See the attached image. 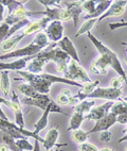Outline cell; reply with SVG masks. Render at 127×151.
<instances>
[{
  "label": "cell",
  "mask_w": 127,
  "mask_h": 151,
  "mask_svg": "<svg viewBox=\"0 0 127 151\" xmlns=\"http://www.w3.org/2000/svg\"><path fill=\"white\" fill-rule=\"evenodd\" d=\"M87 35H88L91 43L94 45V47L100 53V57H97L96 59L92 61L91 66H90L91 73H93L94 75L105 76L108 73V68L111 67L112 69L116 70V73L120 77L124 79L125 84H127V75L125 73L123 66H122L121 62H120L118 55L112 50H110L107 46H105L102 42L99 41L91 32H88Z\"/></svg>",
  "instance_id": "cell-1"
},
{
  "label": "cell",
  "mask_w": 127,
  "mask_h": 151,
  "mask_svg": "<svg viewBox=\"0 0 127 151\" xmlns=\"http://www.w3.org/2000/svg\"><path fill=\"white\" fill-rule=\"evenodd\" d=\"M57 44L53 43L47 49H43L39 53L36 54V57L45 58L46 60H48V62H50V61L54 62L55 69H56L57 73H64V76H65L68 70V65L70 63L71 58L62 51L60 48H55Z\"/></svg>",
  "instance_id": "cell-2"
},
{
  "label": "cell",
  "mask_w": 127,
  "mask_h": 151,
  "mask_svg": "<svg viewBox=\"0 0 127 151\" xmlns=\"http://www.w3.org/2000/svg\"><path fill=\"white\" fill-rule=\"evenodd\" d=\"M123 91L122 89H116L112 87H97L95 88L92 93L88 95H84L82 93L77 92L75 95V97L79 100L83 101L85 99H107L108 101H114V100H119L121 98Z\"/></svg>",
  "instance_id": "cell-3"
},
{
  "label": "cell",
  "mask_w": 127,
  "mask_h": 151,
  "mask_svg": "<svg viewBox=\"0 0 127 151\" xmlns=\"http://www.w3.org/2000/svg\"><path fill=\"white\" fill-rule=\"evenodd\" d=\"M17 73L23 79L24 81L28 82V84H30L31 86L34 87L38 93L43 95H49L53 83L51 81H49L48 79L45 78L43 73H40V75H34V73L23 71V70L17 71Z\"/></svg>",
  "instance_id": "cell-4"
},
{
  "label": "cell",
  "mask_w": 127,
  "mask_h": 151,
  "mask_svg": "<svg viewBox=\"0 0 127 151\" xmlns=\"http://www.w3.org/2000/svg\"><path fill=\"white\" fill-rule=\"evenodd\" d=\"M64 78L68 79V80H71V81L74 82H79V83H89L91 82V79L88 76L87 71L82 67L79 63L75 62L71 60L69 65H68V70L66 75L64 76Z\"/></svg>",
  "instance_id": "cell-5"
},
{
  "label": "cell",
  "mask_w": 127,
  "mask_h": 151,
  "mask_svg": "<svg viewBox=\"0 0 127 151\" xmlns=\"http://www.w3.org/2000/svg\"><path fill=\"white\" fill-rule=\"evenodd\" d=\"M0 104H4L8 108L11 109L14 112V115H15V124L20 128L24 127V118L21 110V101L16 95V93H12L11 99H6V98L0 97Z\"/></svg>",
  "instance_id": "cell-6"
},
{
  "label": "cell",
  "mask_w": 127,
  "mask_h": 151,
  "mask_svg": "<svg viewBox=\"0 0 127 151\" xmlns=\"http://www.w3.org/2000/svg\"><path fill=\"white\" fill-rule=\"evenodd\" d=\"M43 50V48H40L39 46L35 45V44L31 43L29 45H27L23 48L17 49V50H14V51L10 52L8 54H3V55H0V61L2 60H9V59H13V58H17V59H21V58H27V57H34L37 53Z\"/></svg>",
  "instance_id": "cell-7"
},
{
  "label": "cell",
  "mask_w": 127,
  "mask_h": 151,
  "mask_svg": "<svg viewBox=\"0 0 127 151\" xmlns=\"http://www.w3.org/2000/svg\"><path fill=\"white\" fill-rule=\"evenodd\" d=\"M36 14H40V12H33V11H28L26 6H24V3L19 6L18 8H16L12 12L11 14H9L6 18L4 19V22L8 24L10 27L13 26V24H17V22L24 20V19H30L31 16L33 15H36Z\"/></svg>",
  "instance_id": "cell-8"
},
{
  "label": "cell",
  "mask_w": 127,
  "mask_h": 151,
  "mask_svg": "<svg viewBox=\"0 0 127 151\" xmlns=\"http://www.w3.org/2000/svg\"><path fill=\"white\" fill-rule=\"evenodd\" d=\"M127 9V0H116V1H112L111 6L105 13L97 18V22H101L104 19L108 18V17H116L121 16L122 14L124 13L125 10Z\"/></svg>",
  "instance_id": "cell-9"
},
{
  "label": "cell",
  "mask_w": 127,
  "mask_h": 151,
  "mask_svg": "<svg viewBox=\"0 0 127 151\" xmlns=\"http://www.w3.org/2000/svg\"><path fill=\"white\" fill-rule=\"evenodd\" d=\"M45 33L48 36L49 41L53 42V43H58L62 38L64 34V24L62 22L54 20L48 24V27L45 29Z\"/></svg>",
  "instance_id": "cell-10"
},
{
  "label": "cell",
  "mask_w": 127,
  "mask_h": 151,
  "mask_svg": "<svg viewBox=\"0 0 127 151\" xmlns=\"http://www.w3.org/2000/svg\"><path fill=\"white\" fill-rule=\"evenodd\" d=\"M50 22H51V20L46 16H43L40 19H37V20H31L30 24L22 29L21 33L23 34V36L35 34V33L37 34V33L41 32L43 30L46 29Z\"/></svg>",
  "instance_id": "cell-11"
},
{
  "label": "cell",
  "mask_w": 127,
  "mask_h": 151,
  "mask_svg": "<svg viewBox=\"0 0 127 151\" xmlns=\"http://www.w3.org/2000/svg\"><path fill=\"white\" fill-rule=\"evenodd\" d=\"M114 101H107V102L103 103V104L99 105V106H93L91 109L89 113L85 115V119H89V120H100L106 115H108L110 113V109L114 104Z\"/></svg>",
  "instance_id": "cell-12"
},
{
  "label": "cell",
  "mask_w": 127,
  "mask_h": 151,
  "mask_svg": "<svg viewBox=\"0 0 127 151\" xmlns=\"http://www.w3.org/2000/svg\"><path fill=\"white\" fill-rule=\"evenodd\" d=\"M116 122V116L114 114L109 113L108 115H106L102 119L95 122V124L93 126L91 130L88 131V134H92V133H97V132H103V131H108L112 126Z\"/></svg>",
  "instance_id": "cell-13"
},
{
  "label": "cell",
  "mask_w": 127,
  "mask_h": 151,
  "mask_svg": "<svg viewBox=\"0 0 127 151\" xmlns=\"http://www.w3.org/2000/svg\"><path fill=\"white\" fill-rule=\"evenodd\" d=\"M58 136H60V131H58V126L56 127H53L49 130L48 133H47V136L43 139H45V143L43 144L45 149L47 151H50L54 146L57 147H66L67 144H57V139H58Z\"/></svg>",
  "instance_id": "cell-14"
},
{
  "label": "cell",
  "mask_w": 127,
  "mask_h": 151,
  "mask_svg": "<svg viewBox=\"0 0 127 151\" xmlns=\"http://www.w3.org/2000/svg\"><path fill=\"white\" fill-rule=\"evenodd\" d=\"M57 47L62 49L65 53H67L68 55L71 58V60L79 63V54H77V51H76V48L74 47L73 43L71 42V40L68 37V36H64V37L57 43Z\"/></svg>",
  "instance_id": "cell-15"
},
{
  "label": "cell",
  "mask_w": 127,
  "mask_h": 151,
  "mask_svg": "<svg viewBox=\"0 0 127 151\" xmlns=\"http://www.w3.org/2000/svg\"><path fill=\"white\" fill-rule=\"evenodd\" d=\"M35 58L34 57H27V58H21V59H17L16 61L11 63H6V62H0V70H16V71H20V70L24 69L27 67V65L29 64L31 60Z\"/></svg>",
  "instance_id": "cell-16"
},
{
  "label": "cell",
  "mask_w": 127,
  "mask_h": 151,
  "mask_svg": "<svg viewBox=\"0 0 127 151\" xmlns=\"http://www.w3.org/2000/svg\"><path fill=\"white\" fill-rule=\"evenodd\" d=\"M55 102L58 105H70V106H75L79 103V100L73 96L71 92L68 88H62L60 93L57 95Z\"/></svg>",
  "instance_id": "cell-17"
},
{
  "label": "cell",
  "mask_w": 127,
  "mask_h": 151,
  "mask_svg": "<svg viewBox=\"0 0 127 151\" xmlns=\"http://www.w3.org/2000/svg\"><path fill=\"white\" fill-rule=\"evenodd\" d=\"M65 8L67 9L68 11L70 12L71 16H72L73 20V26L74 28L77 27V22L81 14L83 13V8H82V1H74V2H68V1H64Z\"/></svg>",
  "instance_id": "cell-18"
},
{
  "label": "cell",
  "mask_w": 127,
  "mask_h": 151,
  "mask_svg": "<svg viewBox=\"0 0 127 151\" xmlns=\"http://www.w3.org/2000/svg\"><path fill=\"white\" fill-rule=\"evenodd\" d=\"M52 100L53 99H51V98L49 97V95H43V97L37 98V99H32V98L24 97V98H22L20 101L26 105H33V106H36V108L45 111L47 109V106L50 104V102H51Z\"/></svg>",
  "instance_id": "cell-19"
},
{
  "label": "cell",
  "mask_w": 127,
  "mask_h": 151,
  "mask_svg": "<svg viewBox=\"0 0 127 151\" xmlns=\"http://www.w3.org/2000/svg\"><path fill=\"white\" fill-rule=\"evenodd\" d=\"M23 34L22 33H19V34H15L13 36H11L10 38H8L6 41H4L1 46H0V50L1 52H3L4 54H8L10 52L14 51V49L16 48V46L18 45V43L23 38Z\"/></svg>",
  "instance_id": "cell-20"
},
{
  "label": "cell",
  "mask_w": 127,
  "mask_h": 151,
  "mask_svg": "<svg viewBox=\"0 0 127 151\" xmlns=\"http://www.w3.org/2000/svg\"><path fill=\"white\" fill-rule=\"evenodd\" d=\"M47 63H48V60H46L45 58H37L35 55V58L29 62L26 69L28 73H34V75H40Z\"/></svg>",
  "instance_id": "cell-21"
},
{
  "label": "cell",
  "mask_w": 127,
  "mask_h": 151,
  "mask_svg": "<svg viewBox=\"0 0 127 151\" xmlns=\"http://www.w3.org/2000/svg\"><path fill=\"white\" fill-rule=\"evenodd\" d=\"M112 1L110 0H103V1H97V6L95 11L90 15H85L84 19L85 20H89V19H97L100 18L104 13L109 9V6H111Z\"/></svg>",
  "instance_id": "cell-22"
},
{
  "label": "cell",
  "mask_w": 127,
  "mask_h": 151,
  "mask_svg": "<svg viewBox=\"0 0 127 151\" xmlns=\"http://www.w3.org/2000/svg\"><path fill=\"white\" fill-rule=\"evenodd\" d=\"M52 101H53V100H52ZM52 101L50 102V104L47 106L46 110L43 111V116L38 119V122L34 124V131H33V132L35 133L36 135H39V133H40L41 131H43V130L45 129L47 126H48L49 115H50V113H51V103H52Z\"/></svg>",
  "instance_id": "cell-23"
},
{
  "label": "cell",
  "mask_w": 127,
  "mask_h": 151,
  "mask_svg": "<svg viewBox=\"0 0 127 151\" xmlns=\"http://www.w3.org/2000/svg\"><path fill=\"white\" fill-rule=\"evenodd\" d=\"M0 89L4 97H8L11 91V82H10V75L8 70H3L0 73Z\"/></svg>",
  "instance_id": "cell-24"
},
{
  "label": "cell",
  "mask_w": 127,
  "mask_h": 151,
  "mask_svg": "<svg viewBox=\"0 0 127 151\" xmlns=\"http://www.w3.org/2000/svg\"><path fill=\"white\" fill-rule=\"evenodd\" d=\"M18 89L21 92V94H23L26 97L28 98H32V99H37V98H40L43 96V94L38 93L34 87H32L30 84L28 83H22L18 86Z\"/></svg>",
  "instance_id": "cell-25"
},
{
  "label": "cell",
  "mask_w": 127,
  "mask_h": 151,
  "mask_svg": "<svg viewBox=\"0 0 127 151\" xmlns=\"http://www.w3.org/2000/svg\"><path fill=\"white\" fill-rule=\"evenodd\" d=\"M0 144H6L11 151H20L16 146V139L10 133L0 130Z\"/></svg>",
  "instance_id": "cell-26"
},
{
  "label": "cell",
  "mask_w": 127,
  "mask_h": 151,
  "mask_svg": "<svg viewBox=\"0 0 127 151\" xmlns=\"http://www.w3.org/2000/svg\"><path fill=\"white\" fill-rule=\"evenodd\" d=\"M85 120V115L84 114L77 113V112H74L72 114V116L70 118V122H69V127H68V131L69 132H72L74 130L79 129L81 124H83V122Z\"/></svg>",
  "instance_id": "cell-27"
},
{
  "label": "cell",
  "mask_w": 127,
  "mask_h": 151,
  "mask_svg": "<svg viewBox=\"0 0 127 151\" xmlns=\"http://www.w3.org/2000/svg\"><path fill=\"white\" fill-rule=\"evenodd\" d=\"M94 104H95L94 100H83V101H81L79 104L75 105L73 109H74V112L87 115L91 111V109L94 106Z\"/></svg>",
  "instance_id": "cell-28"
},
{
  "label": "cell",
  "mask_w": 127,
  "mask_h": 151,
  "mask_svg": "<svg viewBox=\"0 0 127 151\" xmlns=\"http://www.w3.org/2000/svg\"><path fill=\"white\" fill-rule=\"evenodd\" d=\"M110 113L114 114L116 116L127 113V102L120 98L119 100H116V102H114L110 109Z\"/></svg>",
  "instance_id": "cell-29"
},
{
  "label": "cell",
  "mask_w": 127,
  "mask_h": 151,
  "mask_svg": "<svg viewBox=\"0 0 127 151\" xmlns=\"http://www.w3.org/2000/svg\"><path fill=\"white\" fill-rule=\"evenodd\" d=\"M71 137H72V139L74 140L75 143H77L79 145V144L86 143L87 139L89 138V134H88V132L84 131V130L77 129V130L72 131V133H71Z\"/></svg>",
  "instance_id": "cell-30"
},
{
  "label": "cell",
  "mask_w": 127,
  "mask_h": 151,
  "mask_svg": "<svg viewBox=\"0 0 127 151\" xmlns=\"http://www.w3.org/2000/svg\"><path fill=\"white\" fill-rule=\"evenodd\" d=\"M97 22V19H89V20H85V22L81 26L77 32L75 33V37H79L83 34H87L88 32L91 31V29L93 28L95 24Z\"/></svg>",
  "instance_id": "cell-31"
},
{
  "label": "cell",
  "mask_w": 127,
  "mask_h": 151,
  "mask_svg": "<svg viewBox=\"0 0 127 151\" xmlns=\"http://www.w3.org/2000/svg\"><path fill=\"white\" fill-rule=\"evenodd\" d=\"M33 43L37 45V46H39L40 48L45 49L46 47L49 46V38L45 32H39L35 35V37L33 40Z\"/></svg>",
  "instance_id": "cell-32"
},
{
  "label": "cell",
  "mask_w": 127,
  "mask_h": 151,
  "mask_svg": "<svg viewBox=\"0 0 127 151\" xmlns=\"http://www.w3.org/2000/svg\"><path fill=\"white\" fill-rule=\"evenodd\" d=\"M99 85H100V81H99V80H96V81H91V82H89V83H84L83 86L79 88V92L84 95H88L93 92L95 88H97Z\"/></svg>",
  "instance_id": "cell-33"
},
{
  "label": "cell",
  "mask_w": 127,
  "mask_h": 151,
  "mask_svg": "<svg viewBox=\"0 0 127 151\" xmlns=\"http://www.w3.org/2000/svg\"><path fill=\"white\" fill-rule=\"evenodd\" d=\"M97 6V1H93V0H85L82 1V8H83V12H86L87 15H90L95 11Z\"/></svg>",
  "instance_id": "cell-34"
},
{
  "label": "cell",
  "mask_w": 127,
  "mask_h": 151,
  "mask_svg": "<svg viewBox=\"0 0 127 151\" xmlns=\"http://www.w3.org/2000/svg\"><path fill=\"white\" fill-rule=\"evenodd\" d=\"M0 2L2 3V6H8L9 9V14H11L12 12L19 6L23 4L26 1H16V0H0Z\"/></svg>",
  "instance_id": "cell-35"
},
{
  "label": "cell",
  "mask_w": 127,
  "mask_h": 151,
  "mask_svg": "<svg viewBox=\"0 0 127 151\" xmlns=\"http://www.w3.org/2000/svg\"><path fill=\"white\" fill-rule=\"evenodd\" d=\"M16 146L20 151H32L34 148V145L28 140V138H22V139L16 140Z\"/></svg>",
  "instance_id": "cell-36"
},
{
  "label": "cell",
  "mask_w": 127,
  "mask_h": 151,
  "mask_svg": "<svg viewBox=\"0 0 127 151\" xmlns=\"http://www.w3.org/2000/svg\"><path fill=\"white\" fill-rule=\"evenodd\" d=\"M9 31H10V26L8 24L2 22V24H0V46H1V44L3 42L8 40Z\"/></svg>",
  "instance_id": "cell-37"
},
{
  "label": "cell",
  "mask_w": 127,
  "mask_h": 151,
  "mask_svg": "<svg viewBox=\"0 0 127 151\" xmlns=\"http://www.w3.org/2000/svg\"><path fill=\"white\" fill-rule=\"evenodd\" d=\"M123 83H125V80L119 76V77H116V78L111 79L110 86L109 87H112V88H116V89H122Z\"/></svg>",
  "instance_id": "cell-38"
},
{
  "label": "cell",
  "mask_w": 127,
  "mask_h": 151,
  "mask_svg": "<svg viewBox=\"0 0 127 151\" xmlns=\"http://www.w3.org/2000/svg\"><path fill=\"white\" fill-rule=\"evenodd\" d=\"M38 2L41 3V4H43V6H48V8H60V3H62V1H60V0H38Z\"/></svg>",
  "instance_id": "cell-39"
},
{
  "label": "cell",
  "mask_w": 127,
  "mask_h": 151,
  "mask_svg": "<svg viewBox=\"0 0 127 151\" xmlns=\"http://www.w3.org/2000/svg\"><path fill=\"white\" fill-rule=\"evenodd\" d=\"M79 151H100L97 149V147L95 145L91 143H83L79 145Z\"/></svg>",
  "instance_id": "cell-40"
},
{
  "label": "cell",
  "mask_w": 127,
  "mask_h": 151,
  "mask_svg": "<svg viewBox=\"0 0 127 151\" xmlns=\"http://www.w3.org/2000/svg\"><path fill=\"white\" fill-rule=\"evenodd\" d=\"M122 27H127V22H111L109 24V28L111 30H114V29H119V28Z\"/></svg>",
  "instance_id": "cell-41"
},
{
  "label": "cell",
  "mask_w": 127,
  "mask_h": 151,
  "mask_svg": "<svg viewBox=\"0 0 127 151\" xmlns=\"http://www.w3.org/2000/svg\"><path fill=\"white\" fill-rule=\"evenodd\" d=\"M111 138V133L109 131H103L100 134V140L101 142H109Z\"/></svg>",
  "instance_id": "cell-42"
},
{
  "label": "cell",
  "mask_w": 127,
  "mask_h": 151,
  "mask_svg": "<svg viewBox=\"0 0 127 151\" xmlns=\"http://www.w3.org/2000/svg\"><path fill=\"white\" fill-rule=\"evenodd\" d=\"M116 122H119L121 124H127V113L116 116Z\"/></svg>",
  "instance_id": "cell-43"
},
{
  "label": "cell",
  "mask_w": 127,
  "mask_h": 151,
  "mask_svg": "<svg viewBox=\"0 0 127 151\" xmlns=\"http://www.w3.org/2000/svg\"><path fill=\"white\" fill-rule=\"evenodd\" d=\"M3 14H4V6H2V3L0 2V22H1V24H2V22H4Z\"/></svg>",
  "instance_id": "cell-44"
},
{
  "label": "cell",
  "mask_w": 127,
  "mask_h": 151,
  "mask_svg": "<svg viewBox=\"0 0 127 151\" xmlns=\"http://www.w3.org/2000/svg\"><path fill=\"white\" fill-rule=\"evenodd\" d=\"M32 151H40V143L38 140L34 139V148Z\"/></svg>",
  "instance_id": "cell-45"
},
{
  "label": "cell",
  "mask_w": 127,
  "mask_h": 151,
  "mask_svg": "<svg viewBox=\"0 0 127 151\" xmlns=\"http://www.w3.org/2000/svg\"><path fill=\"white\" fill-rule=\"evenodd\" d=\"M0 118L4 119V120H9V118L6 117V113H4V112H3V110L1 109V105H0Z\"/></svg>",
  "instance_id": "cell-46"
},
{
  "label": "cell",
  "mask_w": 127,
  "mask_h": 151,
  "mask_svg": "<svg viewBox=\"0 0 127 151\" xmlns=\"http://www.w3.org/2000/svg\"><path fill=\"white\" fill-rule=\"evenodd\" d=\"M0 151H11L9 146L6 145V144H0Z\"/></svg>",
  "instance_id": "cell-47"
},
{
  "label": "cell",
  "mask_w": 127,
  "mask_h": 151,
  "mask_svg": "<svg viewBox=\"0 0 127 151\" xmlns=\"http://www.w3.org/2000/svg\"><path fill=\"white\" fill-rule=\"evenodd\" d=\"M124 133H125V135H124V136H123V137L120 138V139H119V143H123V142H125V140H127V127L125 128Z\"/></svg>",
  "instance_id": "cell-48"
},
{
  "label": "cell",
  "mask_w": 127,
  "mask_h": 151,
  "mask_svg": "<svg viewBox=\"0 0 127 151\" xmlns=\"http://www.w3.org/2000/svg\"><path fill=\"white\" fill-rule=\"evenodd\" d=\"M100 151H114V150L111 148H103V149H101Z\"/></svg>",
  "instance_id": "cell-49"
},
{
  "label": "cell",
  "mask_w": 127,
  "mask_h": 151,
  "mask_svg": "<svg viewBox=\"0 0 127 151\" xmlns=\"http://www.w3.org/2000/svg\"><path fill=\"white\" fill-rule=\"evenodd\" d=\"M122 45H123V46H125V47H126V50H127V43H122ZM125 62L127 63V57L125 58Z\"/></svg>",
  "instance_id": "cell-50"
},
{
  "label": "cell",
  "mask_w": 127,
  "mask_h": 151,
  "mask_svg": "<svg viewBox=\"0 0 127 151\" xmlns=\"http://www.w3.org/2000/svg\"><path fill=\"white\" fill-rule=\"evenodd\" d=\"M50 151H65V150H62V149H54V150H50Z\"/></svg>",
  "instance_id": "cell-51"
},
{
  "label": "cell",
  "mask_w": 127,
  "mask_h": 151,
  "mask_svg": "<svg viewBox=\"0 0 127 151\" xmlns=\"http://www.w3.org/2000/svg\"><path fill=\"white\" fill-rule=\"evenodd\" d=\"M123 100H124V101H126V102H127V96H126V97H124V99H123Z\"/></svg>",
  "instance_id": "cell-52"
},
{
  "label": "cell",
  "mask_w": 127,
  "mask_h": 151,
  "mask_svg": "<svg viewBox=\"0 0 127 151\" xmlns=\"http://www.w3.org/2000/svg\"><path fill=\"white\" fill-rule=\"evenodd\" d=\"M125 151H127V146H126V148H125Z\"/></svg>",
  "instance_id": "cell-53"
}]
</instances>
